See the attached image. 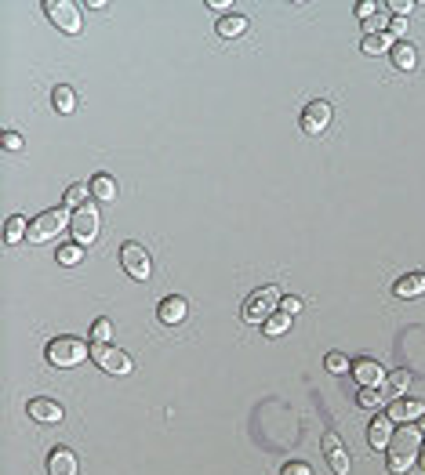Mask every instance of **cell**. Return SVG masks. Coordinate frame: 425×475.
<instances>
[{"instance_id":"cell-25","label":"cell","mask_w":425,"mask_h":475,"mask_svg":"<svg viewBox=\"0 0 425 475\" xmlns=\"http://www.w3.org/2000/svg\"><path fill=\"white\" fill-rule=\"evenodd\" d=\"M84 203H91V185H70L66 189V207L80 211Z\"/></svg>"},{"instance_id":"cell-16","label":"cell","mask_w":425,"mask_h":475,"mask_svg":"<svg viewBox=\"0 0 425 475\" xmlns=\"http://www.w3.org/2000/svg\"><path fill=\"white\" fill-rule=\"evenodd\" d=\"M392 435H397V432H392V421L389 418H375L371 428H368V442H371V447H382V450H389Z\"/></svg>"},{"instance_id":"cell-3","label":"cell","mask_w":425,"mask_h":475,"mask_svg":"<svg viewBox=\"0 0 425 475\" xmlns=\"http://www.w3.org/2000/svg\"><path fill=\"white\" fill-rule=\"evenodd\" d=\"M70 225V214L62 211V207H55V211H44V214H37L33 221H29V233H26V240L29 243H51L58 233H62Z\"/></svg>"},{"instance_id":"cell-13","label":"cell","mask_w":425,"mask_h":475,"mask_svg":"<svg viewBox=\"0 0 425 475\" xmlns=\"http://www.w3.org/2000/svg\"><path fill=\"white\" fill-rule=\"evenodd\" d=\"M425 414V403L421 399H397L389 410H385V418L392 421V425H411L414 418H421Z\"/></svg>"},{"instance_id":"cell-21","label":"cell","mask_w":425,"mask_h":475,"mask_svg":"<svg viewBox=\"0 0 425 475\" xmlns=\"http://www.w3.org/2000/svg\"><path fill=\"white\" fill-rule=\"evenodd\" d=\"M240 33H248V18L244 15H226L219 18V37H240Z\"/></svg>"},{"instance_id":"cell-37","label":"cell","mask_w":425,"mask_h":475,"mask_svg":"<svg viewBox=\"0 0 425 475\" xmlns=\"http://www.w3.org/2000/svg\"><path fill=\"white\" fill-rule=\"evenodd\" d=\"M389 8H392V11H400V18H407V11H411L414 4H411V0H392Z\"/></svg>"},{"instance_id":"cell-14","label":"cell","mask_w":425,"mask_h":475,"mask_svg":"<svg viewBox=\"0 0 425 475\" xmlns=\"http://www.w3.org/2000/svg\"><path fill=\"white\" fill-rule=\"evenodd\" d=\"M186 312H189V305H186V298H178V294L164 298V301H160V308H157V315H160V323H164V327L182 323V320H186Z\"/></svg>"},{"instance_id":"cell-1","label":"cell","mask_w":425,"mask_h":475,"mask_svg":"<svg viewBox=\"0 0 425 475\" xmlns=\"http://www.w3.org/2000/svg\"><path fill=\"white\" fill-rule=\"evenodd\" d=\"M421 457V428L404 425L389 442V471L392 475H404L414 461Z\"/></svg>"},{"instance_id":"cell-30","label":"cell","mask_w":425,"mask_h":475,"mask_svg":"<svg viewBox=\"0 0 425 475\" xmlns=\"http://www.w3.org/2000/svg\"><path fill=\"white\" fill-rule=\"evenodd\" d=\"M385 385H389V392H404V389L411 385V374H407V370H392V374L385 377Z\"/></svg>"},{"instance_id":"cell-5","label":"cell","mask_w":425,"mask_h":475,"mask_svg":"<svg viewBox=\"0 0 425 475\" xmlns=\"http://www.w3.org/2000/svg\"><path fill=\"white\" fill-rule=\"evenodd\" d=\"M70 233H73V243H80V247H87L91 240L99 236V211H95V203H84L80 211L70 214Z\"/></svg>"},{"instance_id":"cell-11","label":"cell","mask_w":425,"mask_h":475,"mask_svg":"<svg viewBox=\"0 0 425 475\" xmlns=\"http://www.w3.org/2000/svg\"><path fill=\"white\" fill-rule=\"evenodd\" d=\"M320 447H324V457H327L331 471H335V475H349V454H346V447H342V439H338L335 432H324V439H320Z\"/></svg>"},{"instance_id":"cell-38","label":"cell","mask_w":425,"mask_h":475,"mask_svg":"<svg viewBox=\"0 0 425 475\" xmlns=\"http://www.w3.org/2000/svg\"><path fill=\"white\" fill-rule=\"evenodd\" d=\"M418 461H421V464H425V442H421V457H418Z\"/></svg>"},{"instance_id":"cell-15","label":"cell","mask_w":425,"mask_h":475,"mask_svg":"<svg viewBox=\"0 0 425 475\" xmlns=\"http://www.w3.org/2000/svg\"><path fill=\"white\" fill-rule=\"evenodd\" d=\"M48 475H77V454L66 447H55L48 454Z\"/></svg>"},{"instance_id":"cell-12","label":"cell","mask_w":425,"mask_h":475,"mask_svg":"<svg viewBox=\"0 0 425 475\" xmlns=\"http://www.w3.org/2000/svg\"><path fill=\"white\" fill-rule=\"evenodd\" d=\"M26 414L33 418V421H40V425H58V421H62V406H58L55 399H44V396H37V399H29Z\"/></svg>"},{"instance_id":"cell-20","label":"cell","mask_w":425,"mask_h":475,"mask_svg":"<svg viewBox=\"0 0 425 475\" xmlns=\"http://www.w3.org/2000/svg\"><path fill=\"white\" fill-rule=\"evenodd\" d=\"M397 48V40H392V33H375V37H363L360 51L363 55H382V51H392Z\"/></svg>"},{"instance_id":"cell-22","label":"cell","mask_w":425,"mask_h":475,"mask_svg":"<svg viewBox=\"0 0 425 475\" xmlns=\"http://www.w3.org/2000/svg\"><path fill=\"white\" fill-rule=\"evenodd\" d=\"M392 62H397V69H414L418 51H414L407 40H397V48H392Z\"/></svg>"},{"instance_id":"cell-33","label":"cell","mask_w":425,"mask_h":475,"mask_svg":"<svg viewBox=\"0 0 425 475\" xmlns=\"http://www.w3.org/2000/svg\"><path fill=\"white\" fill-rule=\"evenodd\" d=\"M389 26V18L385 15H375V18H368L363 22V29H368V37H375V33H382V29Z\"/></svg>"},{"instance_id":"cell-24","label":"cell","mask_w":425,"mask_h":475,"mask_svg":"<svg viewBox=\"0 0 425 475\" xmlns=\"http://www.w3.org/2000/svg\"><path fill=\"white\" fill-rule=\"evenodd\" d=\"M262 327H265V334H269V337H280V334H287V330H291V315H287V312H272Z\"/></svg>"},{"instance_id":"cell-4","label":"cell","mask_w":425,"mask_h":475,"mask_svg":"<svg viewBox=\"0 0 425 475\" xmlns=\"http://www.w3.org/2000/svg\"><path fill=\"white\" fill-rule=\"evenodd\" d=\"M272 312H280V291H277V287L255 291V294L244 301V308H240V315H244L248 323H265Z\"/></svg>"},{"instance_id":"cell-18","label":"cell","mask_w":425,"mask_h":475,"mask_svg":"<svg viewBox=\"0 0 425 475\" xmlns=\"http://www.w3.org/2000/svg\"><path fill=\"white\" fill-rule=\"evenodd\" d=\"M91 196L102 200V203H113V200H116V181H113V174H95V178H91Z\"/></svg>"},{"instance_id":"cell-32","label":"cell","mask_w":425,"mask_h":475,"mask_svg":"<svg viewBox=\"0 0 425 475\" xmlns=\"http://www.w3.org/2000/svg\"><path fill=\"white\" fill-rule=\"evenodd\" d=\"M280 475H313V468H309L306 461H287Z\"/></svg>"},{"instance_id":"cell-7","label":"cell","mask_w":425,"mask_h":475,"mask_svg":"<svg viewBox=\"0 0 425 475\" xmlns=\"http://www.w3.org/2000/svg\"><path fill=\"white\" fill-rule=\"evenodd\" d=\"M44 11H48V18L58 29H62V33H70V37L80 33V8L73 4V0H48Z\"/></svg>"},{"instance_id":"cell-39","label":"cell","mask_w":425,"mask_h":475,"mask_svg":"<svg viewBox=\"0 0 425 475\" xmlns=\"http://www.w3.org/2000/svg\"><path fill=\"white\" fill-rule=\"evenodd\" d=\"M418 421H421V425H418V428H421V432H425V414H421V418H418Z\"/></svg>"},{"instance_id":"cell-10","label":"cell","mask_w":425,"mask_h":475,"mask_svg":"<svg viewBox=\"0 0 425 475\" xmlns=\"http://www.w3.org/2000/svg\"><path fill=\"white\" fill-rule=\"evenodd\" d=\"M331 123V106L324 99H313L306 109H302V131L306 135H324Z\"/></svg>"},{"instance_id":"cell-26","label":"cell","mask_w":425,"mask_h":475,"mask_svg":"<svg viewBox=\"0 0 425 475\" xmlns=\"http://www.w3.org/2000/svg\"><path fill=\"white\" fill-rule=\"evenodd\" d=\"M91 337H95V345H109V337H113V320L99 315V320L91 323Z\"/></svg>"},{"instance_id":"cell-31","label":"cell","mask_w":425,"mask_h":475,"mask_svg":"<svg viewBox=\"0 0 425 475\" xmlns=\"http://www.w3.org/2000/svg\"><path fill=\"white\" fill-rule=\"evenodd\" d=\"M0 149H4V152H15V149H22V138H18L15 131H4V135H0Z\"/></svg>"},{"instance_id":"cell-2","label":"cell","mask_w":425,"mask_h":475,"mask_svg":"<svg viewBox=\"0 0 425 475\" xmlns=\"http://www.w3.org/2000/svg\"><path fill=\"white\" fill-rule=\"evenodd\" d=\"M44 356H48L51 367H62V370H66V367L84 363V359L91 356V348H87L80 337H55V341L48 345V352H44Z\"/></svg>"},{"instance_id":"cell-35","label":"cell","mask_w":425,"mask_h":475,"mask_svg":"<svg viewBox=\"0 0 425 475\" xmlns=\"http://www.w3.org/2000/svg\"><path fill=\"white\" fill-rule=\"evenodd\" d=\"M356 15H360L363 22H368V18H375V15H382V11H378V4H371V0H363V4H356Z\"/></svg>"},{"instance_id":"cell-19","label":"cell","mask_w":425,"mask_h":475,"mask_svg":"<svg viewBox=\"0 0 425 475\" xmlns=\"http://www.w3.org/2000/svg\"><path fill=\"white\" fill-rule=\"evenodd\" d=\"M51 102H55V109L62 113V116H70V113L77 109V91H73L70 84H58V87L51 91Z\"/></svg>"},{"instance_id":"cell-27","label":"cell","mask_w":425,"mask_h":475,"mask_svg":"<svg viewBox=\"0 0 425 475\" xmlns=\"http://www.w3.org/2000/svg\"><path fill=\"white\" fill-rule=\"evenodd\" d=\"M84 258V247L80 243H66V247H58V262L62 265H77Z\"/></svg>"},{"instance_id":"cell-36","label":"cell","mask_w":425,"mask_h":475,"mask_svg":"<svg viewBox=\"0 0 425 475\" xmlns=\"http://www.w3.org/2000/svg\"><path fill=\"white\" fill-rule=\"evenodd\" d=\"M389 33H392V37H404V33H407V18H400V15L389 18Z\"/></svg>"},{"instance_id":"cell-28","label":"cell","mask_w":425,"mask_h":475,"mask_svg":"<svg viewBox=\"0 0 425 475\" xmlns=\"http://www.w3.org/2000/svg\"><path fill=\"white\" fill-rule=\"evenodd\" d=\"M356 406H363V410H378V406H382L378 389H360V392H356Z\"/></svg>"},{"instance_id":"cell-29","label":"cell","mask_w":425,"mask_h":475,"mask_svg":"<svg viewBox=\"0 0 425 475\" xmlns=\"http://www.w3.org/2000/svg\"><path fill=\"white\" fill-rule=\"evenodd\" d=\"M324 367L331 370V374H346L353 363L346 359V352H327V359H324Z\"/></svg>"},{"instance_id":"cell-6","label":"cell","mask_w":425,"mask_h":475,"mask_svg":"<svg viewBox=\"0 0 425 475\" xmlns=\"http://www.w3.org/2000/svg\"><path fill=\"white\" fill-rule=\"evenodd\" d=\"M91 359H95L106 374H131V356L124 352V348H113V345H91Z\"/></svg>"},{"instance_id":"cell-34","label":"cell","mask_w":425,"mask_h":475,"mask_svg":"<svg viewBox=\"0 0 425 475\" xmlns=\"http://www.w3.org/2000/svg\"><path fill=\"white\" fill-rule=\"evenodd\" d=\"M280 312H287V315H294V312H302V298H294V294H287V298H280Z\"/></svg>"},{"instance_id":"cell-17","label":"cell","mask_w":425,"mask_h":475,"mask_svg":"<svg viewBox=\"0 0 425 475\" xmlns=\"http://www.w3.org/2000/svg\"><path fill=\"white\" fill-rule=\"evenodd\" d=\"M397 298H418V294H425V272H411V276H404V279H397Z\"/></svg>"},{"instance_id":"cell-9","label":"cell","mask_w":425,"mask_h":475,"mask_svg":"<svg viewBox=\"0 0 425 475\" xmlns=\"http://www.w3.org/2000/svg\"><path fill=\"white\" fill-rule=\"evenodd\" d=\"M349 374L356 377V385H360V389H382V385H385V377H389V374L382 370V363H378V359H371V356L353 359Z\"/></svg>"},{"instance_id":"cell-23","label":"cell","mask_w":425,"mask_h":475,"mask_svg":"<svg viewBox=\"0 0 425 475\" xmlns=\"http://www.w3.org/2000/svg\"><path fill=\"white\" fill-rule=\"evenodd\" d=\"M26 233H29V221L22 214H15V218H8V225H4V243H22Z\"/></svg>"},{"instance_id":"cell-8","label":"cell","mask_w":425,"mask_h":475,"mask_svg":"<svg viewBox=\"0 0 425 475\" xmlns=\"http://www.w3.org/2000/svg\"><path fill=\"white\" fill-rule=\"evenodd\" d=\"M120 265H124V272L131 279H149V272H153V265H149V255H145V247L128 240L124 247H120Z\"/></svg>"}]
</instances>
